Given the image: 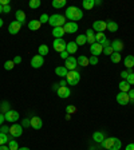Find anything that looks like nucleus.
I'll use <instances>...</instances> for the list:
<instances>
[{
	"label": "nucleus",
	"mask_w": 134,
	"mask_h": 150,
	"mask_svg": "<svg viewBox=\"0 0 134 150\" xmlns=\"http://www.w3.org/2000/svg\"><path fill=\"white\" fill-rule=\"evenodd\" d=\"M110 60H111L113 63H119L121 62V54L119 52H114L110 55Z\"/></svg>",
	"instance_id": "obj_35"
},
{
	"label": "nucleus",
	"mask_w": 134,
	"mask_h": 150,
	"mask_svg": "<svg viewBox=\"0 0 134 150\" xmlns=\"http://www.w3.org/2000/svg\"><path fill=\"white\" fill-rule=\"evenodd\" d=\"M42 23L39 22V19H34V20H31V22H28V28L31 30V31H38L39 28H40Z\"/></svg>",
	"instance_id": "obj_22"
},
{
	"label": "nucleus",
	"mask_w": 134,
	"mask_h": 150,
	"mask_svg": "<svg viewBox=\"0 0 134 150\" xmlns=\"http://www.w3.org/2000/svg\"><path fill=\"white\" fill-rule=\"evenodd\" d=\"M1 12H3V7L0 6V13H1Z\"/></svg>",
	"instance_id": "obj_61"
},
{
	"label": "nucleus",
	"mask_w": 134,
	"mask_h": 150,
	"mask_svg": "<svg viewBox=\"0 0 134 150\" xmlns=\"http://www.w3.org/2000/svg\"><path fill=\"white\" fill-rule=\"evenodd\" d=\"M67 84H70V86H75V84H78L79 81H81V74H79L77 70H74V71H69V74H67Z\"/></svg>",
	"instance_id": "obj_4"
},
{
	"label": "nucleus",
	"mask_w": 134,
	"mask_h": 150,
	"mask_svg": "<svg viewBox=\"0 0 134 150\" xmlns=\"http://www.w3.org/2000/svg\"><path fill=\"white\" fill-rule=\"evenodd\" d=\"M9 141V137L7 134H4V133H0V145H6L8 144Z\"/></svg>",
	"instance_id": "obj_38"
},
{
	"label": "nucleus",
	"mask_w": 134,
	"mask_h": 150,
	"mask_svg": "<svg viewBox=\"0 0 134 150\" xmlns=\"http://www.w3.org/2000/svg\"><path fill=\"white\" fill-rule=\"evenodd\" d=\"M98 62H99V60H98V56H93V55H91L90 58H89V63H90L91 66L98 64Z\"/></svg>",
	"instance_id": "obj_43"
},
{
	"label": "nucleus",
	"mask_w": 134,
	"mask_h": 150,
	"mask_svg": "<svg viewBox=\"0 0 134 150\" xmlns=\"http://www.w3.org/2000/svg\"><path fill=\"white\" fill-rule=\"evenodd\" d=\"M125 150H134V144H129L128 146L125 147Z\"/></svg>",
	"instance_id": "obj_53"
},
{
	"label": "nucleus",
	"mask_w": 134,
	"mask_h": 150,
	"mask_svg": "<svg viewBox=\"0 0 134 150\" xmlns=\"http://www.w3.org/2000/svg\"><path fill=\"white\" fill-rule=\"evenodd\" d=\"M22 23H19V22H11L9 23V25H8V32L11 35H16L19 31H20V28H22Z\"/></svg>",
	"instance_id": "obj_13"
},
{
	"label": "nucleus",
	"mask_w": 134,
	"mask_h": 150,
	"mask_svg": "<svg viewBox=\"0 0 134 150\" xmlns=\"http://www.w3.org/2000/svg\"><path fill=\"white\" fill-rule=\"evenodd\" d=\"M66 18L75 23V22H78V20H81V19L83 18V11L79 9L78 7L70 6V7H67V9H66Z\"/></svg>",
	"instance_id": "obj_1"
},
{
	"label": "nucleus",
	"mask_w": 134,
	"mask_h": 150,
	"mask_svg": "<svg viewBox=\"0 0 134 150\" xmlns=\"http://www.w3.org/2000/svg\"><path fill=\"white\" fill-rule=\"evenodd\" d=\"M13 63H15V64H19V63H22V56H15V58H13Z\"/></svg>",
	"instance_id": "obj_51"
},
{
	"label": "nucleus",
	"mask_w": 134,
	"mask_h": 150,
	"mask_svg": "<svg viewBox=\"0 0 134 150\" xmlns=\"http://www.w3.org/2000/svg\"><path fill=\"white\" fill-rule=\"evenodd\" d=\"M126 82H128L129 84H134V72H131V74H129V76H128V79H126Z\"/></svg>",
	"instance_id": "obj_47"
},
{
	"label": "nucleus",
	"mask_w": 134,
	"mask_h": 150,
	"mask_svg": "<svg viewBox=\"0 0 134 150\" xmlns=\"http://www.w3.org/2000/svg\"><path fill=\"white\" fill-rule=\"evenodd\" d=\"M131 72H133V70H131V69H128L126 71H122L121 72V78L123 79V81H126V79H128V76H129V74H131Z\"/></svg>",
	"instance_id": "obj_42"
},
{
	"label": "nucleus",
	"mask_w": 134,
	"mask_h": 150,
	"mask_svg": "<svg viewBox=\"0 0 134 150\" xmlns=\"http://www.w3.org/2000/svg\"><path fill=\"white\" fill-rule=\"evenodd\" d=\"M111 47H113V50H114V52L121 54V51L123 50V42L119 40V39H116V40L111 42Z\"/></svg>",
	"instance_id": "obj_17"
},
{
	"label": "nucleus",
	"mask_w": 134,
	"mask_h": 150,
	"mask_svg": "<svg viewBox=\"0 0 134 150\" xmlns=\"http://www.w3.org/2000/svg\"><path fill=\"white\" fill-rule=\"evenodd\" d=\"M48 51H50V48H48L47 44H40L39 48H38V52H39V55H42V56H46L47 54H48Z\"/></svg>",
	"instance_id": "obj_29"
},
{
	"label": "nucleus",
	"mask_w": 134,
	"mask_h": 150,
	"mask_svg": "<svg viewBox=\"0 0 134 150\" xmlns=\"http://www.w3.org/2000/svg\"><path fill=\"white\" fill-rule=\"evenodd\" d=\"M22 126L23 127H31V118L28 119V118H24L22 121Z\"/></svg>",
	"instance_id": "obj_44"
},
{
	"label": "nucleus",
	"mask_w": 134,
	"mask_h": 150,
	"mask_svg": "<svg viewBox=\"0 0 134 150\" xmlns=\"http://www.w3.org/2000/svg\"><path fill=\"white\" fill-rule=\"evenodd\" d=\"M105 39H106L105 32H97V34H95V43H101V42H103Z\"/></svg>",
	"instance_id": "obj_36"
},
{
	"label": "nucleus",
	"mask_w": 134,
	"mask_h": 150,
	"mask_svg": "<svg viewBox=\"0 0 134 150\" xmlns=\"http://www.w3.org/2000/svg\"><path fill=\"white\" fill-rule=\"evenodd\" d=\"M4 118H6V121L11 122V123H15L19 119V112L15 111V110H9V111H7L4 114Z\"/></svg>",
	"instance_id": "obj_11"
},
{
	"label": "nucleus",
	"mask_w": 134,
	"mask_h": 150,
	"mask_svg": "<svg viewBox=\"0 0 134 150\" xmlns=\"http://www.w3.org/2000/svg\"><path fill=\"white\" fill-rule=\"evenodd\" d=\"M66 51L69 54H75L78 51V44L75 43V42H69V43H67V47H66Z\"/></svg>",
	"instance_id": "obj_24"
},
{
	"label": "nucleus",
	"mask_w": 134,
	"mask_h": 150,
	"mask_svg": "<svg viewBox=\"0 0 134 150\" xmlns=\"http://www.w3.org/2000/svg\"><path fill=\"white\" fill-rule=\"evenodd\" d=\"M99 44L103 47V48H106V47H110V46H111V43H110V40H109V39H107V38H106V39H105V40H103V42H101Z\"/></svg>",
	"instance_id": "obj_48"
},
{
	"label": "nucleus",
	"mask_w": 134,
	"mask_h": 150,
	"mask_svg": "<svg viewBox=\"0 0 134 150\" xmlns=\"http://www.w3.org/2000/svg\"><path fill=\"white\" fill-rule=\"evenodd\" d=\"M42 126H43L42 118H39V117H32L31 118V127L35 129V130H39V129H42Z\"/></svg>",
	"instance_id": "obj_16"
},
{
	"label": "nucleus",
	"mask_w": 134,
	"mask_h": 150,
	"mask_svg": "<svg viewBox=\"0 0 134 150\" xmlns=\"http://www.w3.org/2000/svg\"><path fill=\"white\" fill-rule=\"evenodd\" d=\"M52 7L54 8H63V7H66V0H54Z\"/></svg>",
	"instance_id": "obj_33"
},
{
	"label": "nucleus",
	"mask_w": 134,
	"mask_h": 150,
	"mask_svg": "<svg viewBox=\"0 0 134 150\" xmlns=\"http://www.w3.org/2000/svg\"><path fill=\"white\" fill-rule=\"evenodd\" d=\"M118 87H119V91H121V93H129L130 88H131V86L126 81H121L119 84H118Z\"/></svg>",
	"instance_id": "obj_25"
},
{
	"label": "nucleus",
	"mask_w": 134,
	"mask_h": 150,
	"mask_svg": "<svg viewBox=\"0 0 134 150\" xmlns=\"http://www.w3.org/2000/svg\"><path fill=\"white\" fill-rule=\"evenodd\" d=\"M82 6H83L84 9H93V7L95 6V3H94V0H83V3H82Z\"/></svg>",
	"instance_id": "obj_31"
},
{
	"label": "nucleus",
	"mask_w": 134,
	"mask_h": 150,
	"mask_svg": "<svg viewBox=\"0 0 134 150\" xmlns=\"http://www.w3.org/2000/svg\"><path fill=\"white\" fill-rule=\"evenodd\" d=\"M19 150H30V147H19Z\"/></svg>",
	"instance_id": "obj_60"
},
{
	"label": "nucleus",
	"mask_w": 134,
	"mask_h": 150,
	"mask_svg": "<svg viewBox=\"0 0 134 150\" xmlns=\"http://www.w3.org/2000/svg\"><path fill=\"white\" fill-rule=\"evenodd\" d=\"M8 147L9 150H19V144L16 139H9L8 141Z\"/></svg>",
	"instance_id": "obj_34"
},
{
	"label": "nucleus",
	"mask_w": 134,
	"mask_h": 150,
	"mask_svg": "<svg viewBox=\"0 0 134 150\" xmlns=\"http://www.w3.org/2000/svg\"><path fill=\"white\" fill-rule=\"evenodd\" d=\"M52 47H54V50L58 51V52H63V51H66L67 42L63 40V39H55L52 43Z\"/></svg>",
	"instance_id": "obj_7"
},
{
	"label": "nucleus",
	"mask_w": 134,
	"mask_h": 150,
	"mask_svg": "<svg viewBox=\"0 0 134 150\" xmlns=\"http://www.w3.org/2000/svg\"><path fill=\"white\" fill-rule=\"evenodd\" d=\"M65 67L69 70V71H74V70L78 67L77 58H74V56H69V58L66 59V62H65Z\"/></svg>",
	"instance_id": "obj_8"
},
{
	"label": "nucleus",
	"mask_w": 134,
	"mask_h": 150,
	"mask_svg": "<svg viewBox=\"0 0 134 150\" xmlns=\"http://www.w3.org/2000/svg\"><path fill=\"white\" fill-rule=\"evenodd\" d=\"M65 86H67V81H60L59 82V87H65Z\"/></svg>",
	"instance_id": "obj_55"
},
{
	"label": "nucleus",
	"mask_w": 134,
	"mask_h": 150,
	"mask_svg": "<svg viewBox=\"0 0 134 150\" xmlns=\"http://www.w3.org/2000/svg\"><path fill=\"white\" fill-rule=\"evenodd\" d=\"M90 52L93 56H99V54H103V47L99 43H94L90 46Z\"/></svg>",
	"instance_id": "obj_14"
},
{
	"label": "nucleus",
	"mask_w": 134,
	"mask_h": 150,
	"mask_svg": "<svg viewBox=\"0 0 134 150\" xmlns=\"http://www.w3.org/2000/svg\"><path fill=\"white\" fill-rule=\"evenodd\" d=\"M40 0H31L30 3H28V6H30V8L31 9H36V8H39L40 7Z\"/></svg>",
	"instance_id": "obj_37"
},
{
	"label": "nucleus",
	"mask_w": 134,
	"mask_h": 150,
	"mask_svg": "<svg viewBox=\"0 0 134 150\" xmlns=\"http://www.w3.org/2000/svg\"><path fill=\"white\" fill-rule=\"evenodd\" d=\"M15 18H16V22L24 24V22H26V13H24V11H22V9H18V11L15 12Z\"/></svg>",
	"instance_id": "obj_23"
},
{
	"label": "nucleus",
	"mask_w": 134,
	"mask_h": 150,
	"mask_svg": "<svg viewBox=\"0 0 134 150\" xmlns=\"http://www.w3.org/2000/svg\"><path fill=\"white\" fill-rule=\"evenodd\" d=\"M107 30L110 32H117L118 31V24L116 22H113V20H107Z\"/></svg>",
	"instance_id": "obj_28"
},
{
	"label": "nucleus",
	"mask_w": 134,
	"mask_h": 150,
	"mask_svg": "<svg viewBox=\"0 0 134 150\" xmlns=\"http://www.w3.org/2000/svg\"><path fill=\"white\" fill-rule=\"evenodd\" d=\"M77 62H78V64H79V66H82V67H86V66L90 64V63H89V58H87V56H84V55L78 56Z\"/></svg>",
	"instance_id": "obj_27"
},
{
	"label": "nucleus",
	"mask_w": 134,
	"mask_h": 150,
	"mask_svg": "<svg viewBox=\"0 0 134 150\" xmlns=\"http://www.w3.org/2000/svg\"><path fill=\"white\" fill-rule=\"evenodd\" d=\"M48 20H50V16L47 15V13H43V15H40V18H39V22H40L42 24L48 23Z\"/></svg>",
	"instance_id": "obj_40"
},
{
	"label": "nucleus",
	"mask_w": 134,
	"mask_h": 150,
	"mask_svg": "<svg viewBox=\"0 0 134 150\" xmlns=\"http://www.w3.org/2000/svg\"><path fill=\"white\" fill-rule=\"evenodd\" d=\"M66 112L67 114H74V112H77V107L74 105H69V106L66 107Z\"/></svg>",
	"instance_id": "obj_41"
},
{
	"label": "nucleus",
	"mask_w": 134,
	"mask_h": 150,
	"mask_svg": "<svg viewBox=\"0 0 134 150\" xmlns=\"http://www.w3.org/2000/svg\"><path fill=\"white\" fill-rule=\"evenodd\" d=\"M66 119H67V121H70V119H71V117H70V114H66Z\"/></svg>",
	"instance_id": "obj_58"
},
{
	"label": "nucleus",
	"mask_w": 134,
	"mask_h": 150,
	"mask_svg": "<svg viewBox=\"0 0 134 150\" xmlns=\"http://www.w3.org/2000/svg\"><path fill=\"white\" fill-rule=\"evenodd\" d=\"M128 94H129V98L131 99V102L134 103V88H130V91H129Z\"/></svg>",
	"instance_id": "obj_49"
},
{
	"label": "nucleus",
	"mask_w": 134,
	"mask_h": 150,
	"mask_svg": "<svg viewBox=\"0 0 134 150\" xmlns=\"http://www.w3.org/2000/svg\"><path fill=\"white\" fill-rule=\"evenodd\" d=\"M107 30V22L105 20H97L93 23V31L94 32H103Z\"/></svg>",
	"instance_id": "obj_6"
},
{
	"label": "nucleus",
	"mask_w": 134,
	"mask_h": 150,
	"mask_svg": "<svg viewBox=\"0 0 134 150\" xmlns=\"http://www.w3.org/2000/svg\"><path fill=\"white\" fill-rule=\"evenodd\" d=\"M13 67H15V63H13V60H7L6 63H4V69L6 70H12Z\"/></svg>",
	"instance_id": "obj_39"
},
{
	"label": "nucleus",
	"mask_w": 134,
	"mask_h": 150,
	"mask_svg": "<svg viewBox=\"0 0 134 150\" xmlns=\"http://www.w3.org/2000/svg\"><path fill=\"white\" fill-rule=\"evenodd\" d=\"M3 19H1V18H0V28H1V27H3Z\"/></svg>",
	"instance_id": "obj_59"
},
{
	"label": "nucleus",
	"mask_w": 134,
	"mask_h": 150,
	"mask_svg": "<svg viewBox=\"0 0 134 150\" xmlns=\"http://www.w3.org/2000/svg\"><path fill=\"white\" fill-rule=\"evenodd\" d=\"M65 30H63V27H55L52 30V35L55 39H63V35H65Z\"/></svg>",
	"instance_id": "obj_20"
},
{
	"label": "nucleus",
	"mask_w": 134,
	"mask_h": 150,
	"mask_svg": "<svg viewBox=\"0 0 134 150\" xmlns=\"http://www.w3.org/2000/svg\"><path fill=\"white\" fill-rule=\"evenodd\" d=\"M56 93H58V97L62 98V99H65V98H69L70 95H71V90H70L67 86H65V87H59Z\"/></svg>",
	"instance_id": "obj_15"
},
{
	"label": "nucleus",
	"mask_w": 134,
	"mask_h": 150,
	"mask_svg": "<svg viewBox=\"0 0 134 150\" xmlns=\"http://www.w3.org/2000/svg\"><path fill=\"white\" fill-rule=\"evenodd\" d=\"M123 64L126 69H133L134 67V55H128L123 59Z\"/></svg>",
	"instance_id": "obj_21"
},
{
	"label": "nucleus",
	"mask_w": 134,
	"mask_h": 150,
	"mask_svg": "<svg viewBox=\"0 0 134 150\" xmlns=\"http://www.w3.org/2000/svg\"><path fill=\"white\" fill-rule=\"evenodd\" d=\"M117 102L119 103V105H122V106H126L129 102H130V98H129V94L128 93H121L119 91L118 94H117V97H116Z\"/></svg>",
	"instance_id": "obj_9"
},
{
	"label": "nucleus",
	"mask_w": 134,
	"mask_h": 150,
	"mask_svg": "<svg viewBox=\"0 0 134 150\" xmlns=\"http://www.w3.org/2000/svg\"><path fill=\"white\" fill-rule=\"evenodd\" d=\"M84 35H86V39H87V43H90V44L95 43V32L93 31V28H89Z\"/></svg>",
	"instance_id": "obj_19"
},
{
	"label": "nucleus",
	"mask_w": 134,
	"mask_h": 150,
	"mask_svg": "<svg viewBox=\"0 0 134 150\" xmlns=\"http://www.w3.org/2000/svg\"><path fill=\"white\" fill-rule=\"evenodd\" d=\"M0 150H9V147L7 145H0Z\"/></svg>",
	"instance_id": "obj_56"
},
{
	"label": "nucleus",
	"mask_w": 134,
	"mask_h": 150,
	"mask_svg": "<svg viewBox=\"0 0 134 150\" xmlns=\"http://www.w3.org/2000/svg\"><path fill=\"white\" fill-rule=\"evenodd\" d=\"M75 43L78 44V46H84V44L87 43L86 35H78V38H77V40H75Z\"/></svg>",
	"instance_id": "obj_32"
},
{
	"label": "nucleus",
	"mask_w": 134,
	"mask_h": 150,
	"mask_svg": "<svg viewBox=\"0 0 134 150\" xmlns=\"http://www.w3.org/2000/svg\"><path fill=\"white\" fill-rule=\"evenodd\" d=\"M4 121H6V118H4V114H1V112H0V126L3 125Z\"/></svg>",
	"instance_id": "obj_54"
},
{
	"label": "nucleus",
	"mask_w": 134,
	"mask_h": 150,
	"mask_svg": "<svg viewBox=\"0 0 134 150\" xmlns=\"http://www.w3.org/2000/svg\"><path fill=\"white\" fill-rule=\"evenodd\" d=\"M3 12L4 13H9V12H11V7H9V4H8V6H4L3 7Z\"/></svg>",
	"instance_id": "obj_52"
},
{
	"label": "nucleus",
	"mask_w": 134,
	"mask_h": 150,
	"mask_svg": "<svg viewBox=\"0 0 134 150\" xmlns=\"http://www.w3.org/2000/svg\"><path fill=\"white\" fill-rule=\"evenodd\" d=\"M101 146L107 150H119L122 146V142L117 137H109L101 144Z\"/></svg>",
	"instance_id": "obj_2"
},
{
	"label": "nucleus",
	"mask_w": 134,
	"mask_h": 150,
	"mask_svg": "<svg viewBox=\"0 0 134 150\" xmlns=\"http://www.w3.org/2000/svg\"><path fill=\"white\" fill-rule=\"evenodd\" d=\"M63 30L66 34H74L78 31V24L74 22H66V24L63 25Z\"/></svg>",
	"instance_id": "obj_12"
},
{
	"label": "nucleus",
	"mask_w": 134,
	"mask_h": 150,
	"mask_svg": "<svg viewBox=\"0 0 134 150\" xmlns=\"http://www.w3.org/2000/svg\"><path fill=\"white\" fill-rule=\"evenodd\" d=\"M44 64V58L42 55H35L31 59V67L32 69H40Z\"/></svg>",
	"instance_id": "obj_10"
},
{
	"label": "nucleus",
	"mask_w": 134,
	"mask_h": 150,
	"mask_svg": "<svg viewBox=\"0 0 134 150\" xmlns=\"http://www.w3.org/2000/svg\"><path fill=\"white\" fill-rule=\"evenodd\" d=\"M9 103L7 102V100H3V102L0 103V112H1V114H6L7 111H9Z\"/></svg>",
	"instance_id": "obj_30"
},
{
	"label": "nucleus",
	"mask_w": 134,
	"mask_h": 150,
	"mask_svg": "<svg viewBox=\"0 0 134 150\" xmlns=\"http://www.w3.org/2000/svg\"><path fill=\"white\" fill-rule=\"evenodd\" d=\"M22 134H23V126L18 125V123H12V126L9 127V135L16 138V137H20Z\"/></svg>",
	"instance_id": "obj_5"
},
{
	"label": "nucleus",
	"mask_w": 134,
	"mask_h": 150,
	"mask_svg": "<svg viewBox=\"0 0 134 150\" xmlns=\"http://www.w3.org/2000/svg\"><path fill=\"white\" fill-rule=\"evenodd\" d=\"M48 24L51 27H63L66 24V16L60 15V13H54L50 16V20H48Z\"/></svg>",
	"instance_id": "obj_3"
},
{
	"label": "nucleus",
	"mask_w": 134,
	"mask_h": 150,
	"mask_svg": "<svg viewBox=\"0 0 134 150\" xmlns=\"http://www.w3.org/2000/svg\"><path fill=\"white\" fill-rule=\"evenodd\" d=\"M69 55H70V54L67 52V51H63V52H60V58H62V59H65V60L69 58Z\"/></svg>",
	"instance_id": "obj_50"
},
{
	"label": "nucleus",
	"mask_w": 134,
	"mask_h": 150,
	"mask_svg": "<svg viewBox=\"0 0 134 150\" xmlns=\"http://www.w3.org/2000/svg\"><path fill=\"white\" fill-rule=\"evenodd\" d=\"M0 133H4V134H9V127L6 125H1L0 126Z\"/></svg>",
	"instance_id": "obj_46"
},
{
	"label": "nucleus",
	"mask_w": 134,
	"mask_h": 150,
	"mask_svg": "<svg viewBox=\"0 0 134 150\" xmlns=\"http://www.w3.org/2000/svg\"><path fill=\"white\" fill-rule=\"evenodd\" d=\"M94 3H95V6H101V4H102V0H94Z\"/></svg>",
	"instance_id": "obj_57"
},
{
	"label": "nucleus",
	"mask_w": 134,
	"mask_h": 150,
	"mask_svg": "<svg viewBox=\"0 0 134 150\" xmlns=\"http://www.w3.org/2000/svg\"><path fill=\"white\" fill-rule=\"evenodd\" d=\"M55 74L58 75V76H60V78H66L67 74H69V70L66 69L65 66H58L55 69Z\"/></svg>",
	"instance_id": "obj_18"
},
{
	"label": "nucleus",
	"mask_w": 134,
	"mask_h": 150,
	"mask_svg": "<svg viewBox=\"0 0 134 150\" xmlns=\"http://www.w3.org/2000/svg\"><path fill=\"white\" fill-rule=\"evenodd\" d=\"M93 139L95 141V142H98V144H102L106 138H105V134H103L102 131H95L93 134Z\"/></svg>",
	"instance_id": "obj_26"
},
{
	"label": "nucleus",
	"mask_w": 134,
	"mask_h": 150,
	"mask_svg": "<svg viewBox=\"0 0 134 150\" xmlns=\"http://www.w3.org/2000/svg\"><path fill=\"white\" fill-rule=\"evenodd\" d=\"M103 54L105 55H111V54H114V50H113V47L110 46V47H106V48H103Z\"/></svg>",
	"instance_id": "obj_45"
}]
</instances>
